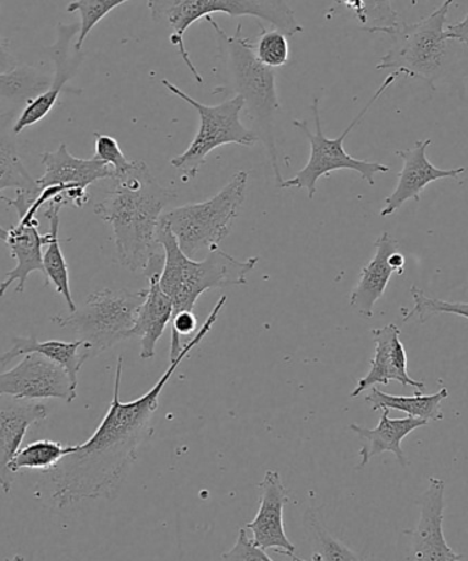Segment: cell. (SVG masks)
I'll use <instances>...</instances> for the list:
<instances>
[{
  "label": "cell",
  "mask_w": 468,
  "mask_h": 561,
  "mask_svg": "<svg viewBox=\"0 0 468 561\" xmlns=\"http://www.w3.org/2000/svg\"><path fill=\"white\" fill-rule=\"evenodd\" d=\"M0 396L16 400L58 399L73 403L77 388L64 367L47 357L25 355L19 365L0 374Z\"/></svg>",
  "instance_id": "11"
},
{
  "label": "cell",
  "mask_w": 468,
  "mask_h": 561,
  "mask_svg": "<svg viewBox=\"0 0 468 561\" xmlns=\"http://www.w3.org/2000/svg\"><path fill=\"white\" fill-rule=\"evenodd\" d=\"M47 416V407L42 403L0 396V488L4 494L13 489L15 474L10 465L20 453L27 431L46 421Z\"/></svg>",
  "instance_id": "16"
},
{
  "label": "cell",
  "mask_w": 468,
  "mask_h": 561,
  "mask_svg": "<svg viewBox=\"0 0 468 561\" xmlns=\"http://www.w3.org/2000/svg\"><path fill=\"white\" fill-rule=\"evenodd\" d=\"M389 412V410H383L381 420H379L377 427L368 428L357 425V423H351L349 426L351 432L357 434V437L365 442L359 450V467L367 466L374 456L385 453L393 454L401 466H409V459H407L404 450L401 448V443L416 428L427 426L429 422L409 416L390 420Z\"/></svg>",
  "instance_id": "21"
},
{
  "label": "cell",
  "mask_w": 468,
  "mask_h": 561,
  "mask_svg": "<svg viewBox=\"0 0 468 561\" xmlns=\"http://www.w3.org/2000/svg\"><path fill=\"white\" fill-rule=\"evenodd\" d=\"M399 251L398 240L388 232L383 233L376 241V255L362 268L359 279L350 296V306L359 316L373 318L374 307L388 288L390 278L396 271L390 266L389 257Z\"/></svg>",
  "instance_id": "20"
},
{
  "label": "cell",
  "mask_w": 468,
  "mask_h": 561,
  "mask_svg": "<svg viewBox=\"0 0 468 561\" xmlns=\"http://www.w3.org/2000/svg\"><path fill=\"white\" fill-rule=\"evenodd\" d=\"M448 398L449 392L447 388L427 396L422 394V392H416L414 396H395L385 393L378 388H372V392L366 396V401L374 411H401L409 415V417L431 423L443 421L442 404Z\"/></svg>",
  "instance_id": "26"
},
{
  "label": "cell",
  "mask_w": 468,
  "mask_h": 561,
  "mask_svg": "<svg viewBox=\"0 0 468 561\" xmlns=\"http://www.w3.org/2000/svg\"><path fill=\"white\" fill-rule=\"evenodd\" d=\"M306 524L310 526L313 536H316L318 546V552L312 554L310 561H366L346 547L345 543L330 535L327 527L323 526V522L319 518L317 510L310 508L307 511ZM292 560L308 561L297 558L296 554Z\"/></svg>",
  "instance_id": "29"
},
{
  "label": "cell",
  "mask_w": 468,
  "mask_h": 561,
  "mask_svg": "<svg viewBox=\"0 0 468 561\" xmlns=\"http://www.w3.org/2000/svg\"><path fill=\"white\" fill-rule=\"evenodd\" d=\"M16 66H19V62L10 51V42L8 38L0 36V75L14 70Z\"/></svg>",
  "instance_id": "35"
},
{
  "label": "cell",
  "mask_w": 468,
  "mask_h": 561,
  "mask_svg": "<svg viewBox=\"0 0 468 561\" xmlns=\"http://www.w3.org/2000/svg\"><path fill=\"white\" fill-rule=\"evenodd\" d=\"M159 276L161 274L148 278L150 285L147 288L146 300L137 313L134 328V337L140 339L142 360L156 356L158 341L173 318V302L159 285Z\"/></svg>",
  "instance_id": "23"
},
{
  "label": "cell",
  "mask_w": 468,
  "mask_h": 561,
  "mask_svg": "<svg viewBox=\"0 0 468 561\" xmlns=\"http://www.w3.org/2000/svg\"><path fill=\"white\" fill-rule=\"evenodd\" d=\"M158 241L167 255L159 285L173 302V317L183 311H194L196 301L207 290L247 285L248 276L259 262L258 256L247 261L235 260L222 250L208 252L203 261L191 260L180 250L178 239L162 219L159 221Z\"/></svg>",
  "instance_id": "4"
},
{
  "label": "cell",
  "mask_w": 468,
  "mask_h": 561,
  "mask_svg": "<svg viewBox=\"0 0 468 561\" xmlns=\"http://www.w3.org/2000/svg\"><path fill=\"white\" fill-rule=\"evenodd\" d=\"M206 21L217 33L224 68L225 84L216 88L214 93H235V96L242 99L248 118L255 126L253 134L266 148L275 183L279 188L284 179L279 170L275 141V123L281 110L275 71L259 62L255 46L242 33V24L237 26L235 35H228L213 16H206Z\"/></svg>",
  "instance_id": "3"
},
{
  "label": "cell",
  "mask_w": 468,
  "mask_h": 561,
  "mask_svg": "<svg viewBox=\"0 0 468 561\" xmlns=\"http://www.w3.org/2000/svg\"><path fill=\"white\" fill-rule=\"evenodd\" d=\"M222 561H274L264 549L247 536L246 529L239 530L235 547L222 554Z\"/></svg>",
  "instance_id": "34"
},
{
  "label": "cell",
  "mask_w": 468,
  "mask_h": 561,
  "mask_svg": "<svg viewBox=\"0 0 468 561\" xmlns=\"http://www.w3.org/2000/svg\"><path fill=\"white\" fill-rule=\"evenodd\" d=\"M93 158L113 169V181L123 178L135 164V161H129L125 157L117 139L110 135L95 134V157Z\"/></svg>",
  "instance_id": "33"
},
{
  "label": "cell",
  "mask_w": 468,
  "mask_h": 561,
  "mask_svg": "<svg viewBox=\"0 0 468 561\" xmlns=\"http://www.w3.org/2000/svg\"><path fill=\"white\" fill-rule=\"evenodd\" d=\"M152 20L173 31L170 43L173 44L183 58L186 68L195 77L197 84H205L199 70L192 62L191 54L186 49L184 36L191 25L197 20L212 16L214 13L230 16H255L272 24L275 30L285 36H295L303 32L294 10L288 2L277 0H150L147 2Z\"/></svg>",
  "instance_id": "5"
},
{
  "label": "cell",
  "mask_w": 468,
  "mask_h": 561,
  "mask_svg": "<svg viewBox=\"0 0 468 561\" xmlns=\"http://www.w3.org/2000/svg\"><path fill=\"white\" fill-rule=\"evenodd\" d=\"M38 227L41 224L37 218H27L24 214H19V224L14 227H0V241L9 247L10 254L15 260V267L5 273V278L0 284V297L4 296L15 280L19 283L15 291L22 294L33 272L42 273L44 276L43 247L48 243V233L42 234Z\"/></svg>",
  "instance_id": "18"
},
{
  "label": "cell",
  "mask_w": 468,
  "mask_h": 561,
  "mask_svg": "<svg viewBox=\"0 0 468 561\" xmlns=\"http://www.w3.org/2000/svg\"><path fill=\"white\" fill-rule=\"evenodd\" d=\"M80 25L71 24H58L57 26V42L54 46L48 48L49 57L54 62V75L53 82L48 90L42 93L41 96L33 99L31 103H27L20 114L19 119L15 121L13 131L15 136H19L22 130L30 128V126L41 123L42 119L46 118L52 110L57 104L60 93L66 90L71 77L76 75L77 69L81 64L82 57L80 53L71 55L70 43L73 37L79 33Z\"/></svg>",
  "instance_id": "14"
},
{
  "label": "cell",
  "mask_w": 468,
  "mask_h": 561,
  "mask_svg": "<svg viewBox=\"0 0 468 561\" xmlns=\"http://www.w3.org/2000/svg\"><path fill=\"white\" fill-rule=\"evenodd\" d=\"M261 37L255 46V55L263 66L269 69L283 68L289 60V42L283 32L267 31L261 26Z\"/></svg>",
  "instance_id": "32"
},
{
  "label": "cell",
  "mask_w": 468,
  "mask_h": 561,
  "mask_svg": "<svg viewBox=\"0 0 468 561\" xmlns=\"http://www.w3.org/2000/svg\"><path fill=\"white\" fill-rule=\"evenodd\" d=\"M125 0H77L68 5V13H79L81 16L79 36L75 44V51L80 53L87 41L88 35L92 32L104 16L112 13L113 10L123 5Z\"/></svg>",
  "instance_id": "31"
},
{
  "label": "cell",
  "mask_w": 468,
  "mask_h": 561,
  "mask_svg": "<svg viewBox=\"0 0 468 561\" xmlns=\"http://www.w3.org/2000/svg\"><path fill=\"white\" fill-rule=\"evenodd\" d=\"M77 445H64L52 439H38L20 449L11 461L10 470L13 474L20 471H42L44 474L52 471L66 456L76 453Z\"/></svg>",
  "instance_id": "28"
},
{
  "label": "cell",
  "mask_w": 468,
  "mask_h": 561,
  "mask_svg": "<svg viewBox=\"0 0 468 561\" xmlns=\"http://www.w3.org/2000/svg\"><path fill=\"white\" fill-rule=\"evenodd\" d=\"M62 207L58 203H49L44 214L49 222L48 243L43 254L44 279L46 285L52 284L57 294L64 297L69 311L75 312L77 307L70 290L68 262L59 243V211Z\"/></svg>",
  "instance_id": "27"
},
{
  "label": "cell",
  "mask_w": 468,
  "mask_h": 561,
  "mask_svg": "<svg viewBox=\"0 0 468 561\" xmlns=\"http://www.w3.org/2000/svg\"><path fill=\"white\" fill-rule=\"evenodd\" d=\"M53 75L36 66L19 65L14 70L0 75V104L24 108L52 85Z\"/></svg>",
  "instance_id": "25"
},
{
  "label": "cell",
  "mask_w": 468,
  "mask_h": 561,
  "mask_svg": "<svg viewBox=\"0 0 468 561\" xmlns=\"http://www.w3.org/2000/svg\"><path fill=\"white\" fill-rule=\"evenodd\" d=\"M259 510L255 518L246 525L252 531V541L259 548L284 557L294 558L296 547L289 541L284 527V508L289 503L288 491L284 486L278 471L267 470L259 483Z\"/></svg>",
  "instance_id": "12"
},
{
  "label": "cell",
  "mask_w": 468,
  "mask_h": 561,
  "mask_svg": "<svg viewBox=\"0 0 468 561\" xmlns=\"http://www.w3.org/2000/svg\"><path fill=\"white\" fill-rule=\"evenodd\" d=\"M460 22H461V24H464V25H468V14H467V15L465 16V19H464V20H461Z\"/></svg>",
  "instance_id": "38"
},
{
  "label": "cell",
  "mask_w": 468,
  "mask_h": 561,
  "mask_svg": "<svg viewBox=\"0 0 468 561\" xmlns=\"http://www.w3.org/2000/svg\"><path fill=\"white\" fill-rule=\"evenodd\" d=\"M147 289H102L87 297L82 307L69 316H57L52 322L79 335L90 344L95 357L114 348L123 341L134 339L137 313L145 302Z\"/></svg>",
  "instance_id": "9"
},
{
  "label": "cell",
  "mask_w": 468,
  "mask_h": 561,
  "mask_svg": "<svg viewBox=\"0 0 468 561\" xmlns=\"http://www.w3.org/2000/svg\"><path fill=\"white\" fill-rule=\"evenodd\" d=\"M411 296L414 300V307L406 311L403 321L409 322L411 319L416 318L421 323H426L429 319L442 313H449V316H458L468 319V301H447L442 299H433L429 297L425 291L418 286H411Z\"/></svg>",
  "instance_id": "30"
},
{
  "label": "cell",
  "mask_w": 468,
  "mask_h": 561,
  "mask_svg": "<svg viewBox=\"0 0 468 561\" xmlns=\"http://www.w3.org/2000/svg\"><path fill=\"white\" fill-rule=\"evenodd\" d=\"M32 354L47 357L48 360L64 367L76 388L79 385L81 367L92 357L90 344L82 340L70 341V343L69 341L47 340L42 343L36 337H14L13 346L0 355V366H8L19 357Z\"/></svg>",
  "instance_id": "22"
},
{
  "label": "cell",
  "mask_w": 468,
  "mask_h": 561,
  "mask_svg": "<svg viewBox=\"0 0 468 561\" xmlns=\"http://www.w3.org/2000/svg\"><path fill=\"white\" fill-rule=\"evenodd\" d=\"M178 194L164 188L142 161L114 180V186L96 203L95 214L112 225L115 262L147 278L161 274L164 250L158 241L159 221Z\"/></svg>",
  "instance_id": "2"
},
{
  "label": "cell",
  "mask_w": 468,
  "mask_h": 561,
  "mask_svg": "<svg viewBox=\"0 0 468 561\" xmlns=\"http://www.w3.org/2000/svg\"><path fill=\"white\" fill-rule=\"evenodd\" d=\"M432 140L416 141L412 148L400 150L396 156L403 159V169L399 173L398 186L385 199V207L379 216H393L409 201L421 202L422 192L429 184L443 179H459L466 168L440 169L429 161L426 151Z\"/></svg>",
  "instance_id": "17"
},
{
  "label": "cell",
  "mask_w": 468,
  "mask_h": 561,
  "mask_svg": "<svg viewBox=\"0 0 468 561\" xmlns=\"http://www.w3.org/2000/svg\"><path fill=\"white\" fill-rule=\"evenodd\" d=\"M14 112L0 113V192L14 188L37 195V180L27 172L16 147Z\"/></svg>",
  "instance_id": "24"
},
{
  "label": "cell",
  "mask_w": 468,
  "mask_h": 561,
  "mask_svg": "<svg viewBox=\"0 0 468 561\" xmlns=\"http://www.w3.org/2000/svg\"><path fill=\"white\" fill-rule=\"evenodd\" d=\"M5 561H25V559L20 557V554H15L14 558L8 559Z\"/></svg>",
  "instance_id": "37"
},
{
  "label": "cell",
  "mask_w": 468,
  "mask_h": 561,
  "mask_svg": "<svg viewBox=\"0 0 468 561\" xmlns=\"http://www.w3.org/2000/svg\"><path fill=\"white\" fill-rule=\"evenodd\" d=\"M453 3L454 0L443 2L416 24H406L399 15L389 25L379 27L376 33L388 35L392 46L379 60L377 70L392 69L395 73L425 81L433 91L436 90L434 82L438 79L448 53L445 22Z\"/></svg>",
  "instance_id": "6"
},
{
  "label": "cell",
  "mask_w": 468,
  "mask_h": 561,
  "mask_svg": "<svg viewBox=\"0 0 468 561\" xmlns=\"http://www.w3.org/2000/svg\"><path fill=\"white\" fill-rule=\"evenodd\" d=\"M390 266H392L398 276H403L406 273V257L400 252H395L392 256L389 257Z\"/></svg>",
  "instance_id": "36"
},
{
  "label": "cell",
  "mask_w": 468,
  "mask_h": 561,
  "mask_svg": "<svg viewBox=\"0 0 468 561\" xmlns=\"http://www.w3.org/2000/svg\"><path fill=\"white\" fill-rule=\"evenodd\" d=\"M162 84L170 93L194 107L201 117V126L195 139L185 152L170 161V164L184 173L186 179H196L203 164L206 163L208 153L216 148L227 145L253 147L259 141L253 130L241 124L240 114L244 110V102L240 96H233L217 106H206L172 82L162 80Z\"/></svg>",
  "instance_id": "10"
},
{
  "label": "cell",
  "mask_w": 468,
  "mask_h": 561,
  "mask_svg": "<svg viewBox=\"0 0 468 561\" xmlns=\"http://www.w3.org/2000/svg\"><path fill=\"white\" fill-rule=\"evenodd\" d=\"M421 518L412 531V560L414 561H461L464 557L453 551L445 540L443 522L445 511V482L429 478V486L420 502Z\"/></svg>",
  "instance_id": "13"
},
{
  "label": "cell",
  "mask_w": 468,
  "mask_h": 561,
  "mask_svg": "<svg viewBox=\"0 0 468 561\" xmlns=\"http://www.w3.org/2000/svg\"><path fill=\"white\" fill-rule=\"evenodd\" d=\"M44 173L37 180L38 192L52 186H70L88 190V186L101 180H113L112 168L95 158L81 159L71 156L68 146L62 142L58 150L42 153Z\"/></svg>",
  "instance_id": "19"
},
{
  "label": "cell",
  "mask_w": 468,
  "mask_h": 561,
  "mask_svg": "<svg viewBox=\"0 0 468 561\" xmlns=\"http://www.w3.org/2000/svg\"><path fill=\"white\" fill-rule=\"evenodd\" d=\"M227 301V296L219 297L199 332L186 341L179 357L170 362L168 370L141 398L121 400L124 357H118L112 404L101 425L90 439L77 445L76 453L66 456L46 474L54 486L52 499L59 508L84 500L112 499L117 494L126 472L137 460L141 445L151 437L153 414L158 410L164 387L190 352L212 332Z\"/></svg>",
  "instance_id": "1"
},
{
  "label": "cell",
  "mask_w": 468,
  "mask_h": 561,
  "mask_svg": "<svg viewBox=\"0 0 468 561\" xmlns=\"http://www.w3.org/2000/svg\"><path fill=\"white\" fill-rule=\"evenodd\" d=\"M400 333V329L393 323L372 329L376 352L370 360V370L357 381V387L350 394L351 399L359 398L367 389L376 388V385L387 387L392 381L414 388L418 392L425 390V382L410 377L409 359Z\"/></svg>",
  "instance_id": "15"
},
{
  "label": "cell",
  "mask_w": 468,
  "mask_h": 561,
  "mask_svg": "<svg viewBox=\"0 0 468 561\" xmlns=\"http://www.w3.org/2000/svg\"><path fill=\"white\" fill-rule=\"evenodd\" d=\"M399 76L400 75L395 73V71L392 75H389L383 82V85L378 88L376 93H374L370 101L367 102L366 106L363 107L362 112L356 115L354 121H352L349 128H346L339 137H335V139H328V137L324 136L322 130L321 112H319V99H313L311 112L313 114V119H316V134H312L310 126H308L306 121H294L295 128L301 130L303 134L306 135L308 141H310V159H308L305 169L300 170L294 179L284 181L283 185L279 186V190H306L308 199L312 201L317 195V184L319 179L335 172V170H354V172L359 173L361 178L367 181L370 185L376 184L377 174L388 173L389 167H387V164L362 161V159L351 157L350 153L344 150V141L346 136H349L351 131L361 124L363 117H365L373 104L378 101L379 96H381L390 85L395 84V81Z\"/></svg>",
  "instance_id": "8"
},
{
  "label": "cell",
  "mask_w": 468,
  "mask_h": 561,
  "mask_svg": "<svg viewBox=\"0 0 468 561\" xmlns=\"http://www.w3.org/2000/svg\"><path fill=\"white\" fill-rule=\"evenodd\" d=\"M248 173H236L216 196L205 202L191 203L164 213L162 221L169 225L180 250L191 260L203 251H217L232 232L233 222L246 201Z\"/></svg>",
  "instance_id": "7"
}]
</instances>
